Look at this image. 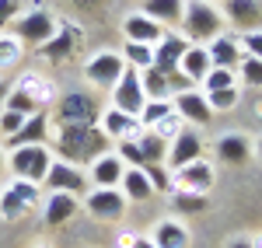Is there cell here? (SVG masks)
<instances>
[{
    "mask_svg": "<svg viewBox=\"0 0 262 248\" xmlns=\"http://www.w3.org/2000/svg\"><path fill=\"white\" fill-rule=\"evenodd\" d=\"M224 18L231 25H238L242 32H259L262 0H224Z\"/></svg>",
    "mask_w": 262,
    "mask_h": 248,
    "instance_id": "2e32d148",
    "label": "cell"
},
{
    "mask_svg": "<svg viewBox=\"0 0 262 248\" xmlns=\"http://www.w3.org/2000/svg\"><path fill=\"white\" fill-rule=\"evenodd\" d=\"M227 248H252V241H231Z\"/></svg>",
    "mask_w": 262,
    "mask_h": 248,
    "instance_id": "681fc988",
    "label": "cell"
},
{
    "mask_svg": "<svg viewBox=\"0 0 262 248\" xmlns=\"http://www.w3.org/2000/svg\"><path fill=\"white\" fill-rule=\"evenodd\" d=\"M122 32H126V39H129V42H147V46H158V42L164 39V25H158L154 18H147L143 11L126 14Z\"/></svg>",
    "mask_w": 262,
    "mask_h": 248,
    "instance_id": "ac0fdd59",
    "label": "cell"
},
{
    "mask_svg": "<svg viewBox=\"0 0 262 248\" xmlns=\"http://www.w3.org/2000/svg\"><path fill=\"white\" fill-rule=\"evenodd\" d=\"M238 70H242V84H245V87L262 91V60H255V56H245Z\"/></svg>",
    "mask_w": 262,
    "mask_h": 248,
    "instance_id": "d590c367",
    "label": "cell"
},
{
    "mask_svg": "<svg viewBox=\"0 0 262 248\" xmlns=\"http://www.w3.org/2000/svg\"><path fill=\"white\" fill-rule=\"evenodd\" d=\"M39 199H42V189L35 182L14 178L7 189H0V217L4 220H25L39 207Z\"/></svg>",
    "mask_w": 262,
    "mask_h": 248,
    "instance_id": "3957f363",
    "label": "cell"
},
{
    "mask_svg": "<svg viewBox=\"0 0 262 248\" xmlns=\"http://www.w3.org/2000/svg\"><path fill=\"white\" fill-rule=\"evenodd\" d=\"M182 18H185V35H189L192 46L213 42L217 35H221V28H224V14L213 7V4H206V0H185Z\"/></svg>",
    "mask_w": 262,
    "mask_h": 248,
    "instance_id": "7a4b0ae2",
    "label": "cell"
},
{
    "mask_svg": "<svg viewBox=\"0 0 262 248\" xmlns=\"http://www.w3.org/2000/svg\"><path fill=\"white\" fill-rule=\"evenodd\" d=\"M46 189L49 192H88V175H84L77 165H67V161H56L53 157V165H49V171H46Z\"/></svg>",
    "mask_w": 262,
    "mask_h": 248,
    "instance_id": "9c48e42d",
    "label": "cell"
},
{
    "mask_svg": "<svg viewBox=\"0 0 262 248\" xmlns=\"http://www.w3.org/2000/svg\"><path fill=\"white\" fill-rule=\"evenodd\" d=\"M206 53H210V63L213 66H224V70H238L245 60L242 42L231 39V35H217L213 42H206Z\"/></svg>",
    "mask_w": 262,
    "mask_h": 248,
    "instance_id": "ffe728a7",
    "label": "cell"
},
{
    "mask_svg": "<svg viewBox=\"0 0 262 248\" xmlns=\"http://www.w3.org/2000/svg\"><path fill=\"white\" fill-rule=\"evenodd\" d=\"M21 53H25V46H21L14 35H0V70L14 66V63L21 60Z\"/></svg>",
    "mask_w": 262,
    "mask_h": 248,
    "instance_id": "8d00e7d4",
    "label": "cell"
},
{
    "mask_svg": "<svg viewBox=\"0 0 262 248\" xmlns=\"http://www.w3.org/2000/svg\"><path fill=\"white\" fill-rule=\"evenodd\" d=\"M206 4H213V0H206Z\"/></svg>",
    "mask_w": 262,
    "mask_h": 248,
    "instance_id": "db71d44e",
    "label": "cell"
},
{
    "mask_svg": "<svg viewBox=\"0 0 262 248\" xmlns=\"http://www.w3.org/2000/svg\"><path fill=\"white\" fill-rule=\"evenodd\" d=\"M248 154H252V144L242 133H224L221 140H217V157H221L224 165H245Z\"/></svg>",
    "mask_w": 262,
    "mask_h": 248,
    "instance_id": "cb8c5ba5",
    "label": "cell"
},
{
    "mask_svg": "<svg viewBox=\"0 0 262 248\" xmlns=\"http://www.w3.org/2000/svg\"><path fill=\"white\" fill-rule=\"evenodd\" d=\"M171 207L179 210V213H203L206 210V196H200V192H175Z\"/></svg>",
    "mask_w": 262,
    "mask_h": 248,
    "instance_id": "e575fe53",
    "label": "cell"
},
{
    "mask_svg": "<svg viewBox=\"0 0 262 248\" xmlns=\"http://www.w3.org/2000/svg\"><path fill=\"white\" fill-rule=\"evenodd\" d=\"M46 133H49V116L46 112H35V116H28L25 126H21L18 133H11L4 147L7 150H18V147H32V144H46Z\"/></svg>",
    "mask_w": 262,
    "mask_h": 248,
    "instance_id": "e0dca14e",
    "label": "cell"
},
{
    "mask_svg": "<svg viewBox=\"0 0 262 248\" xmlns=\"http://www.w3.org/2000/svg\"><path fill=\"white\" fill-rule=\"evenodd\" d=\"M168 87H171V98H175V95H182V91H192L196 84L189 81L182 70H175V74H168Z\"/></svg>",
    "mask_w": 262,
    "mask_h": 248,
    "instance_id": "f6af8a7d",
    "label": "cell"
},
{
    "mask_svg": "<svg viewBox=\"0 0 262 248\" xmlns=\"http://www.w3.org/2000/svg\"><path fill=\"white\" fill-rule=\"evenodd\" d=\"M140 84H143V95H147V102L150 98H171V87H168V74L161 70H140Z\"/></svg>",
    "mask_w": 262,
    "mask_h": 248,
    "instance_id": "1f68e13d",
    "label": "cell"
},
{
    "mask_svg": "<svg viewBox=\"0 0 262 248\" xmlns=\"http://www.w3.org/2000/svg\"><path fill=\"white\" fill-rule=\"evenodd\" d=\"M0 171H4V150H0Z\"/></svg>",
    "mask_w": 262,
    "mask_h": 248,
    "instance_id": "f5cc1de1",
    "label": "cell"
},
{
    "mask_svg": "<svg viewBox=\"0 0 262 248\" xmlns=\"http://www.w3.org/2000/svg\"><path fill=\"white\" fill-rule=\"evenodd\" d=\"M7 91H11V87H7V84L0 81V108H4V102H7Z\"/></svg>",
    "mask_w": 262,
    "mask_h": 248,
    "instance_id": "7dc6e473",
    "label": "cell"
},
{
    "mask_svg": "<svg viewBox=\"0 0 262 248\" xmlns=\"http://www.w3.org/2000/svg\"><path fill=\"white\" fill-rule=\"evenodd\" d=\"M137 144H140L147 165H164V157H168V140H164V137H158L154 129H143Z\"/></svg>",
    "mask_w": 262,
    "mask_h": 248,
    "instance_id": "f1b7e54d",
    "label": "cell"
},
{
    "mask_svg": "<svg viewBox=\"0 0 262 248\" xmlns=\"http://www.w3.org/2000/svg\"><path fill=\"white\" fill-rule=\"evenodd\" d=\"M171 105H175V112L182 116V123H192V126H206L210 119H213V108H210V102H206V95L203 91H182V95H175L171 98Z\"/></svg>",
    "mask_w": 262,
    "mask_h": 248,
    "instance_id": "5bb4252c",
    "label": "cell"
},
{
    "mask_svg": "<svg viewBox=\"0 0 262 248\" xmlns=\"http://www.w3.org/2000/svg\"><path fill=\"white\" fill-rule=\"evenodd\" d=\"M4 108H11V112H21V116H35V112H42L39 105L32 102L25 91H18V87H11V91H7V102H4Z\"/></svg>",
    "mask_w": 262,
    "mask_h": 248,
    "instance_id": "74e56055",
    "label": "cell"
},
{
    "mask_svg": "<svg viewBox=\"0 0 262 248\" xmlns=\"http://www.w3.org/2000/svg\"><path fill=\"white\" fill-rule=\"evenodd\" d=\"M171 112H175L171 98H150V102H147V105L140 108V116H137V119H140L143 129H154V126L161 123V119H168Z\"/></svg>",
    "mask_w": 262,
    "mask_h": 248,
    "instance_id": "4dcf8cb0",
    "label": "cell"
},
{
    "mask_svg": "<svg viewBox=\"0 0 262 248\" xmlns=\"http://www.w3.org/2000/svg\"><path fill=\"white\" fill-rule=\"evenodd\" d=\"M143 175H147V182L158 189V192H168L171 189V171L164 165H143Z\"/></svg>",
    "mask_w": 262,
    "mask_h": 248,
    "instance_id": "ab89813d",
    "label": "cell"
},
{
    "mask_svg": "<svg viewBox=\"0 0 262 248\" xmlns=\"http://www.w3.org/2000/svg\"><path fill=\"white\" fill-rule=\"evenodd\" d=\"M255 154H259V157H262V137H259V144H255Z\"/></svg>",
    "mask_w": 262,
    "mask_h": 248,
    "instance_id": "f907efd6",
    "label": "cell"
},
{
    "mask_svg": "<svg viewBox=\"0 0 262 248\" xmlns=\"http://www.w3.org/2000/svg\"><path fill=\"white\" fill-rule=\"evenodd\" d=\"M21 11V0H0V28H7V25H14Z\"/></svg>",
    "mask_w": 262,
    "mask_h": 248,
    "instance_id": "ee69618b",
    "label": "cell"
},
{
    "mask_svg": "<svg viewBox=\"0 0 262 248\" xmlns=\"http://www.w3.org/2000/svg\"><path fill=\"white\" fill-rule=\"evenodd\" d=\"M11 171H14V178H25V182H35L39 186L42 178H46V171L53 165V150L46 144H32V147H18V150H11Z\"/></svg>",
    "mask_w": 262,
    "mask_h": 248,
    "instance_id": "277c9868",
    "label": "cell"
},
{
    "mask_svg": "<svg viewBox=\"0 0 262 248\" xmlns=\"http://www.w3.org/2000/svg\"><path fill=\"white\" fill-rule=\"evenodd\" d=\"M119 192L129 196L133 203H147V199L154 196V186L147 182L143 168H126V175H122V182H119Z\"/></svg>",
    "mask_w": 262,
    "mask_h": 248,
    "instance_id": "d4e9b609",
    "label": "cell"
},
{
    "mask_svg": "<svg viewBox=\"0 0 262 248\" xmlns=\"http://www.w3.org/2000/svg\"><path fill=\"white\" fill-rule=\"evenodd\" d=\"M98 126L108 140H140V133H143L140 119L129 116V112H119V108H105Z\"/></svg>",
    "mask_w": 262,
    "mask_h": 248,
    "instance_id": "8fae6325",
    "label": "cell"
},
{
    "mask_svg": "<svg viewBox=\"0 0 262 248\" xmlns=\"http://www.w3.org/2000/svg\"><path fill=\"white\" fill-rule=\"evenodd\" d=\"M171 186H179L182 192H200L206 196L210 189H213V165H206V161H192V165L179 168L175 175H171Z\"/></svg>",
    "mask_w": 262,
    "mask_h": 248,
    "instance_id": "4fadbf2b",
    "label": "cell"
},
{
    "mask_svg": "<svg viewBox=\"0 0 262 248\" xmlns=\"http://www.w3.org/2000/svg\"><path fill=\"white\" fill-rule=\"evenodd\" d=\"M129 248H158V245H154L150 238H137V234H133V241H129Z\"/></svg>",
    "mask_w": 262,
    "mask_h": 248,
    "instance_id": "bcb514c9",
    "label": "cell"
},
{
    "mask_svg": "<svg viewBox=\"0 0 262 248\" xmlns=\"http://www.w3.org/2000/svg\"><path fill=\"white\" fill-rule=\"evenodd\" d=\"M185 49H189V42L182 39V35H168V32H164V39L154 46V70L175 74L179 63H182V56H185Z\"/></svg>",
    "mask_w": 262,
    "mask_h": 248,
    "instance_id": "d6986e66",
    "label": "cell"
},
{
    "mask_svg": "<svg viewBox=\"0 0 262 248\" xmlns=\"http://www.w3.org/2000/svg\"><path fill=\"white\" fill-rule=\"evenodd\" d=\"M56 25L60 21L53 18L49 11H28V14H21L18 21H14V39L21 42V46H46V42L56 35Z\"/></svg>",
    "mask_w": 262,
    "mask_h": 248,
    "instance_id": "5b68a950",
    "label": "cell"
},
{
    "mask_svg": "<svg viewBox=\"0 0 262 248\" xmlns=\"http://www.w3.org/2000/svg\"><path fill=\"white\" fill-rule=\"evenodd\" d=\"M74 213H77L74 192H49V199H46V224L49 228H60L67 220H74Z\"/></svg>",
    "mask_w": 262,
    "mask_h": 248,
    "instance_id": "7402d4cb",
    "label": "cell"
},
{
    "mask_svg": "<svg viewBox=\"0 0 262 248\" xmlns=\"http://www.w3.org/2000/svg\"><path fill=\"white\" fill-rule=\"evenodd\" d=\"M28 116H21V112H11V108H0V137L7 140L11 133H18L21 126H25Z\"/></svg>",
    "mask_w": 262,
    "mask_h": 248,
    "instance_id": "b9f144b4",
    "label": "cell"
},
{
    "mask_svg": "<svg viewBox=\"0 0 262 248\" xmlns=\"http://www.w3.org/2000/svg\"><path fill=\"white\" fill-rule=\"evenodd\" d=\"M158 248H189V231L182 228L179 220H161L158 224V231H154V238H150Z\"/></svg>",
    "mask_w": 262,
    "mask_h": 248,
    "instance_id": "4316f807",
    "label": "cell"
},
{
    "mask_svg": "<svg viewBox=\"0 0 262 248\" xmlns=\"http://www.w3.org/2000/svg\"><path fill=\"white\" fill-rule=\"evenodd\" d=\"M122 60H126V66H133V70H150V66H154V46L126 39V46H122Z\"/></svg>",
    "mask_w": 262,
    "mask_h": 248,
    "instance_id": "f546056e",
    "label": "cell"
},
{
    "mask_svg": "<svg viewBox=\"0 0 262 248\" xmlns=\"http://www.w3.org/2000/svg\"><path fill=\"white\" fill-rule=\"evenodd\" d=\"M53 147L60 150V161H67V165H91L98 154L108 150V137L101 133V126L63 123L56 129Z\"/></svg>",
    "mask_w": 262,
    "mask_h": 248,
    "instance_id": "6da1fadb",
    "label": "cell"
},
{
    "mask_svg": "<svg viewBox=\"0 0 262 248\" xmlns=\"http://www.w3.org/2000/svg\"><path fill=\"white\" fill-rule=\"evenodd\" d=\"M122 74H126V60H122V53H112V49H101L84 63V77L95 87H116Z\"/></svg>",
    "mask_w": 262,
    "mask_h": 248,
    "instance_id": "52a82bcc",
    "label": "cell"
},
{
    "mask_svg": "<svg viewBox=\"0 0 262 248\" xmlns=\"http://www.w3.org/2000/svg\"><path fill=\"white\" fill-rule=\"evenodd\" d=\"M18 91H25V95L39 105L42 112H46V105L53 102V95H56V91H53V84L46 81V77H39V74H25V77L18 81Z\"/></svg>",
    "mask_w": 262,
    "mask_h": 248,
    "instance_id": "83f0119b",
    "label": "cell"
},
{
    "mask_svg": "<svg viewBox=\"0 0 262 248\" xmlns=\"http://www.w3.org/2000/svg\"><path fill=\"white\" fill-rule=\"evenodd\" d=\"M224 87H238V77L234 70H224V66H213L203 81V91H224Z\"/></svg>",
    "mask_w": 262,
    "mask_h": 248,
    "instance_id": "836d02e7",
    "label": "cell"
},
{
    "mask_svg": "<svg viewBox=\"0 0 262 248\" xmlns=\"http://www.w3.org/2000/svg\"><path fill=\"white\" fill-rule=\"evenodd\" d=\"M182 11H185V0H143V14L154 18L158 25L182 21Z\"/></svg>",
    "mask_w": 262,
    "mask_h": 248,
    "instance_id": "484cf974",
    "label": "cell"
},
{
    "mask_svg": "<svg viewBox=\"0 0 262 248\" xmlns=\"http://www.w3.org/2000/svg\"><path fill=\"white\" fill-rule=\"evenodd\" d=\"M122 175H126V165H122V157L116 150H105V154H98L91 161V182H95V189H119Z\"/></svg>",
    "mask_w": 262,
    "mask_h": 248,
    "instance_id": "9a60e30c",
    "label": "cell"
},
{
    "mask_svg": "<svg viewBox=\"0 0 262 248\" xmlns=\"http://www.w3.org/2000/svg\"><path fill=\"white\" fill-rule=\"evenodd\" d=\"M182 129H185V123H182V116H179V112H171V116H168V119H161V123L154 126V133H158V137H164V140H168V144H171V140H175V137H179Z\"/></svg>",
    "mask_w": 262,
    "mask_h": 248,
    "instance_id": "60d3db41",
    "label": "cell"
},
{
    "mask_svg": "<svg viewBox=\"0 0 262 248\" xmlns=\"http://www.w3.org/2000/svg\"><path fill=\"white\" fill-rule=\"evenodd\" d=\"M252 248H262V238H255V241H252Z\"/></svg>",
    "mask_w": 262,
    "mask_h": 248,
    "instance_id": "816d5d0a",
    "label": "cell"
},
{
    "mask_svg": "<svg viewBox=\"0 0 262 248\" xmlns=\"http://www.w3.org/2000/svg\"><path fill=\"white\" fill-rule=\"evenodd\" d=\"M74 42H77V28L67 25V21H60V25H56V35L46 42V46H39V56H46V60H53V63H63L74 53Z\"/></svg>",
    "mask_w": 262,
    "mask_h": 248,
    "instance_id": "44dd1931",
    "label": "cell"
},
{
    "mask_svg": "<svg viewBox=\"0 0 262 248\" xmlns=\"http://www.w3.org/2000/svg\"><path fill=\"white\" fill-rule=\"evenodd\" d=\"M56 119H60V126L63 123L98 126L101 108H98V102H95L91 95H84V91H70V95H63L60 102H56Z\"/></svg>",
    "mask_w": 262,
    "mask_h": 248,
    "instance_id": "8992f818",
    "label": "cell"
},
{
    "mask_svg": "<svg viewBox=\"0 0 262 248\" xmlns=\"http://www.w3.org/2000/svg\"><path fill=\"white\" fill-rule=\"evenodd\" d=\"M143 105H147V95H143V84H140V70L126 66V74L112 87V108L129 112V116H140Z\"/></svg>",
    "mask_w": 262,
    "mask_h": 248,
    "instance_id": "ba28073f",
    "label": "cell"
},
{
    "mask_svg": "<svg viewBox=\"0 0 262 248\" xmlns=\"http://www.w3.org/2000/svg\"><path fill=\"white\" fill-rule=\"evenodd\" d=\"M74 4H77V7H98L101 0H74Z\"/></svg>",
    "mask_w": 262,
    "mask_h": 248,
    "instance_id": "c3c4849f",
    "label": "cell"
},
{
    "mask_svg": "<svg viewBox=\"0 0 262 248\" xmlns=\"http://www.w3.org/2000/svg\"><path fill=\"white\" fill-rule=\"evenodd\" d=\"M116 154L122 157V165H126V168H143V165H147L137 140H119V150H116Z\"/></svg>",
    "mask_w": 262,
    "mask_h": 248,
    "instance_id": "f35d334b",
    "label": "cell"
},
{
    "mask_svg": "<svg viewBox=\"0 0 262 248\" xmlns=\"http://www.w3.org/2000/svg\"><path fill=\"white\" fill-rule=\"evenodd\" d=\"M203 154V140L200 133H192V129H182L179 137L168 144V157H164V168H171V171H179V168L192 165V161H200Z\"/></svg>",
    "mask_w": 262,
    "mask_h": 248,
    "instance_id": "30bf717a",
    "label": "cell"
},
{
    "mask_svg": "<svg viewBox=\"0 0 262 248\" xmlns=\"http://www.w3.org/2000/svg\"><path fill=\"white\" fill-rule=\"evenodd\" d=\"M179 70H182V74H185V77H189L192 84L206 81V74L213 70V63H210V53H206V46H192V42H189V49H185V56H182Z\"/></svg>",
    "mask_w": 262,
    "mask_h": 248,
    "instance_id": "603a6c76",
    "label": "cell"
},
{
    "mask_svg": "<svg viewBox=\"0 0 262 248\" xmlns=\"http://www.w3.org/2000/svg\"><path fill=\"white\" fill-rule=\"evenodd\" d=\"M84 207L95 220H119L122 210H126V196L119 189H95V192H88Z\"/></svg>",
    "mask_w": 262,
    "mask_h": 248,
    "instance_id": "7c38bea8",
    "label": "cell"
},
{
    "mask_svg": "<svg viewBox=\"0 0 262 248\" xmlns=\"http://www.w3.org/2000/svg\"><path fill=\"white\" fill-rule=\"evenodd\" d=\"M242 46L248 49L245 56H255V60H262V28H259V32H242Z\"/></svg>",
    "mask_w": 262,
    "mask_h": 248,
    "instance_id": "7bdbcfd3",
    "label": "cell"
},
{
    "mask_svg": "<svg viewBox=\"0 0 262 248\" xmlns=\"http://www.w3.org/2000/svg\"><path fill=\"white\" fill-rule=\"evenodd\" d=\"M206 95V102H210V108L213 112H231L234 105H238V98H242V91L238 87H224V91H203Z\"/></svg>",
    "mask_w": 262,
    "mask_h": 248,
    "instance_id": "d6a6232c",
    "label": "cell"
}]
</instances>
